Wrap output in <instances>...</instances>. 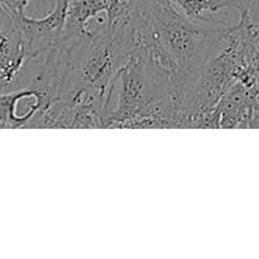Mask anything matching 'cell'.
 <instances>
[{
	"label": "cell",
	"mask_w": 259,
	"mask_h": 259,
	"mask_svg": "<svg viewBox=\"0 0 259 259\" xmlns=\"http://www.w3.org/2000/svg\"><path fill=\"white\" fill-rule=\"evenodd\" d=\"M185 22L206 30H232L250 19L253 0H164Z\"/></svg>",
	"instance_id": "obj_1"
}]
</instances>
